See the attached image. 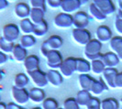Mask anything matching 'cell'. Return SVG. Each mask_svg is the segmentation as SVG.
<instances>
[{
    "mask_svg": "<svg viewBox=\"0 0 122 109\" xmlns=\"http://www.w3.org/2000/svg\"><path fill=\"white\" fill-rule=\"evenodd\" d=\"M101 50H102V42H100L97 39L91 40L85 46V55L90 61L100 59L102 56Z\"/></svg>",
    "mask_w": 122,
    "mask_h": 109,
    "instance_id": "cell-1",
    "label": "cell"
},
{
    "mask_svg": "<svg viewBox=\"0 0 122 109\" xmlns=\"http://www.w3.org/2000/svg\"><path fill=\"white\" fill-rule=\"evenodd\" d=\"M62 44H63V40L61 37H60L59 35H52L41 44V51L43 56H46V54L50 50H58L62 46Z\"/></svg>",
    "mask_w": 122,
    "mask_h": 109,
    "instance_id": "cell-2",
    "label": "cell"
},
{
    "mask_svg": "<svg viewBox=\"0 0 122 109\" xmlns=\"http://www.w3.org/2000/svg\"><path fill=\"white\" fill-rule=\"evenodd\" d=\"M45 57L47 58V65L49 68L52 69V70L60 69L63 60H62L61 53L58 50H50Z\"/></svg>",
    "mask_w": 122,
    "mask_h": 109,
    "instance_id": "cell-3",
    "label": "cell"
},
{
    "mask_svg": "<svg viewBox=\"0 0 122 109\" xmlns=\"http://www.w3.org/2000/svg\"><path fill=\"white\" fill-rule=\"evenodd\" d=\"M11 94L15 103L19 105L27 104L30 100V93L26 88H18L13 86L11 89Z\"/></svg>",
    "mask_w": 122,
    "mask_h": 109,
    "instance_id": "cell-4",
    "label": "cell"
},
{
    "mask_svg": "<svg viewBox=\"0 0 122 109\" xmlns=\"http://www.w3.org/2000/svg\"><path fill=\"white\" fill-rule=\"evenodd\" d=\"M20 34L19 27L16 24L9 23L4 26L3 28V38L7 41L14 42L16 40H18Z\"/></svg>",
    "mask_w": 122,
    "mask_h": 109,
    "instance_id": "cell-5",
    "label": "cell"
},
{
    "mask_svg": "<svg viewBox=\"0 0 122 109\" xmlns=\"http://www.w3.org/2000/svg\"><path fill=\"white\" fill-rule=\"evenodd\" d=\"M72 36H73L74 41H76L80 45H84V46H86L92 40L91 33L86 29H74L72 33Z\"/></svg>",
    "mask_w": 122,
    "mask_h": 109,
    "instance_id": "cell-6",
    "label": "cell"
},
{
    "mask_svg": "<svg viewBox=\"0 0 122 109\" xmlns=\"http://www.w3.org/2000/svg\"><path fill=\"white\" fill-rule=\"evenodd\" d=\"M28 74L32 80L33 84L36 85V87L43 88L49 84L48 79H47V74H46V73L42 72L41 69H38L36 71L28 73Z\"/></svg>",
    "mask_w": 122,
    "mask_h": 109,
    "instance_id": "cell-7",
    "label": "cell"
},
{
    "mask_svg": "<svg viewBox=\"0 0 122 109\" xmlns=\"http://www.w3.org/2000/svg\"><path fill=\"white\" fill-rule=\"evenodd\" d=\"M61 75L65 77H71L74 72H76V58L69 57L62 61L61 67Z\"/></svg>",
    "mask_w": 122,
    "mask_h": 109,
    "instance_id": "cell-8",
    "label": "cell"
},
{
    "mask_svg": "<svg viewBox=\"0 0 122 109\" xmlns=\"http://www.w3.org/2000/svg\"><path fill=\"white\" fill-rule=\"evenodd\" d=\"M93 3L107 17L116 12V6L112 0H94Z\"/></svg>",
    "mask_w": 122,
    "mask_h": 109,
    "instance_id": "cell-9",
    "label": "cell"
},
{
    "mask_svg": "<svg viewBox=\"0 0 122 109\" xmlns=\"http://www.w3.org/2000/svg\"><path fill=\"white\" fill-rule=\"evenodd\" d=\"M54 24L61 29H68L73 25V16L68 13H60L54 18Z\"/></svg>",
    "mask_w": 122,
    "mask_h": 109,
    "instance_id": "cell-10",
    "label": "cell"
},
{
    "mask_svg": "<svg viewBox=\"0 0 122 109\" xmlns=\"http://www.w3.org/2000/svg\"><path fill=\"white\" fill-rule=\"evenodd\" d=\"M90 18L85 11H77L73 15V26L75 29H86L89 24Z\"/></svg>",
    "mask_w": 122,
    "mask_h": 109,
    "instance_id": "cell-11",
    "label": "cell"
},
{
    "mask_svg": "<svg viewBox=\"0 0 122 109\" xmlns=\"http://www.w3.org/2000/svg\"><path fill=\"white\" fill-rule=\"evenodd\" d=\"M117 73L118 72L116 68H106L105 69L104 73H102L103 75L102 79L104 80V82L107 85L108 88H116L115 80H116V76Z\"/></svg>",
    "mask_w": 122,
    "mask_h": 109,
    "instance_id": "cell-12",
    "label": "cell"
},
{
    "mask_svg": "<svg viewBox=\"0 0 122 109\" xmlns=\"http://www.w3.org/2000/svg\"><path fill=\"white\" fill-rule=\"evenodd\" d=\"M96 36H97V40H98L100 42L102 43L108 42V41H110V40L113 38L111 30L107 26H105V25H101L97 29Z\"/></svg>",
    "mask_w": 122,
    "mask_h": 109,
    "instance_id": "cell-13",
    "label": "cell"
},
{
    "mask_svg": "<svg viewBox=\"0 0 122 109\" xmlns=\"http://www.w3.org/2000/svg\"><path fill=\"white\" fill-rule=\"evenodd\" d=\"M100 60L103 61L106 68H116V66H117V64L120 61L118 57L112 51L106 52L104 54L102 53Z\"/></svg>",
    "mask_w": 122,
    "mask_h": 109,
    "instance_id": "cell-14",
    "label": "cell"
},
{
    "mask_svg": "<svg viewBox=\"0 0 122 109\" xmlns=\"http://www.w3.org/2000/svg\"><path fill=\"white\" fill-rule=\"evenodd\" d=\"M82 6L79 0H62L61 7L64 13L71 14L73 12H77Z\"/></svg>",
    "mask_w": 122,
    "mask_h": 109,
    "instance_id": "cell-15",
    "label": "cell"
},
{
    "mask_svg": "<svg viewBox=\"0 0 122 109\" xmlns=\"http://www.w3.org/2000/svg\"><path fill=\"white\" fill-rule=\"evenodd\" d=\"M109 46L111 51L114 52L118 57L119 61H122V37H113L109 41Z\"/></svg>",
    "mask_w": 122,
    "mask_h": 109,
    "instance_id": "cell-16",
    "label": "cell"
},
{
    "mask_svg": "<svg viewBox=\"0 0 122 109\" xmlns=\"http://www.w3.org/2000/svg\"><path fill=\"white\" fill-rule=\"evenodd\" d=\"M46 74H47L48 83L55 86V87L60 86L63 82V77H62L61 73L60 72H58L57 70L50 69L49 71L46 73Z\"/></svg>",
    "mask_w": 122,
    "mask_h": 109,
    "instance_id": "cell-17",
    "label": "cell"
},
{
    "mask_svg": "<svg viewBox=\"0 0 122 109\" xmlns=\"http://www.w3.org/2000/svg\"><path fill=\"white\" fill-rule=\"evenodd\" d=\"M25 69L27 70L28 73H30L33 71H36L40 69V59L35 54L28 55V57L24 61Z\"/></svg>",
    "mask_w": 122,
    "mask_h": 109,
    "instance_id": "cell-18",
    "label": "cell"
},
{
    "mask_svg": "<svg viewBox=\"0 0 122 109\" xmlns=\"http://www.w3.org/2000/svg\"><path fill=\"white\" fill-rule=\"evenodd\" d=\"M31 8L27 3L21 2L18 3L15 6V14L16 16L19 18L20 19H24V18H29L30 15Z\"/></svg>",
    "mask_w": 122,
    "mask_h": 109,
    "instance_id": "cell-19",
    "label": "cell"
},
{
    "mask_svg": "<svg viewBox=\"0 0 122 109\" xmlns=\"http://www.w3.org/2000/svg\"><path fill=\"white\" fill-rule=\"evenodd\" d=\"M107 89H108L107 85L106 84V83L102 79V77H100L98 80H97V79L94 80L91 88H90V93H92L94 95L97 96V95H100L103 92L107 91Z\"/></svg>",
    "mask_w": 122,
    "mask_h": 109,
    "instance_id": "cell-20",
    "label": "cell"
},
{
    "mask_svg": "<svg viewBox=\"0 0 122 109\" xmlns=\"http://www.w3.org/2000/svg\"><path fill=\"white\" fill-rule=\"evenodd\" d=\"M29 93H30V100L36 104H41L46 98L45 92L43 91L42 88L33 87L29 91Z\"/></svg>",
    "mask_w": 122,
    "mask_h": 109,
    "instance_id": "cell-21",
    "label": "cell"
},
{
    "mask_svg": "<svg viewBox=\"0 0 122 109\" xmlns=\"http://www.w3.org/2000/svg\"><path fill=\"white\" fill-rule=\"evenodd\" d=\"M11 53H12L13 59L18 62H21V61L24 62L25 59L28 57L27 49L23 48L20 44H16L14 46V49H13Z\"/></svg>",
    "mask_w": 122,
    "mask_h": 109,
    "instance_id": "cell-22",
    "label": "cell"
},
{
    "mask_svg": "<svg viewBox=\"0 0 122 109\" xmlns=\"http://www.w3.org/2000/svg\"><path fill=\"white\" fill-rule=\"evenodd\" d=\"M94 80H95V78H93L88 73L80 74L79 77H78L79 86L81 87L82 90H86V91L90 92V88H91Z\"/></svg>",
    "mask_w": 122,
    "mask_h": 109,
    "instance_id": "cell-23",
    "label": "cell"
},
{
    "mask_svg": "<svg viewBox=\"0 0 122 109\" xmlns=\"http://www.w3.org/2000/svg\"><path fill=\"white\" fill-rule=\"evenodd\" d=\"M91 71V62L83 59V58H76V72L80 74L88 73Z\"/></svg>",
    "mask_w": 122,
    "mask_h": 109,
    "instance_id": "cell-24",
    "label": "cell"
},
{
    "mask_svg": "<svg viewBox=\"0 0 122 109\" xmlns=\"http://www.w3.org/2000/svg\"><path fill=\"white\" fill-rule=\"evenodd\" d=\"M30 83V77L23 73H19L16 74L14 78V86L18 88H25Z\"/></svg>",
    "mask_w": 122,
    "mask_h": 109,
    "instance_id": "cell-25",
    "label": "cell"
},
{
    "mask_svg": "<svg viewBox=\"0 0 122 109\" xmlns=\"http://www.w3.org/2000/svg\"><path fill=\"white\" fill-rule=\"evenodd\" d=\"M20 26H19V30H21L22 33H24L25 35H28V34H31L33 33L34 30V23L31 21L30 18H24V19H21L20 21Z\"/></svg>",
    "mask_w": 122,
    "mask_h": 109,
    "instance_id": "cell-26",
    "label": "cell"
},
{
    "mask_svg": "<svg viewBox=\"0 0 122 109\" xmlns=\"http://www.w3.org/2000/svg\"><path fill=\"white\" fill-rule=\"evenodd\" d=\"M92 94L89 91H86V90H81L77 93L76 94V101L79 105H86L88 104V102L90 101V99L92 98Z\"/></svg>",
    "mask_w": 122,
    "mask_h": 109,
    "instance_id": "cell-27",
    "label": "cell"
},
{
    "mask_svg": "<svg viewBox=\"0 0 122 109\" xmlns=\"http://www.w3.org/2000/svg\"><path fill=\"white\" fill-rule=\"evenodd\" d=\"M44 13L45 11L41 8H31L30 18L31 21L34 23V25L39 24L44 20Z\"/></svg>",
    "mask_w": 122,
    "mask_h": 109,
    "instance_id": "cell-28",
    "label": "cell"
},
{
    "mask_svg": "<svg viewBox=\"0 0 122 109\" xmlns=\"http://www.w3.org/2000/svg\"><path fill=\"white\" fill-rule=\"evenodd\" d=\"M101 109H119V102L114 97H108L101 101Z\"/></svg>",
    "mask_w": 122,
    "mask_h": 109,
    "instance_id": "cell-29",
    "label": "cell"
},
{
    "mask_svg": "<svg viewBox=\"0 0 122 109\" xmlns=\"http://www.w3.org/2000/svg\"><path fill=\"white\" fill-rule=\"evenodd\" d=\"M37 40L36 38L33 36V35H30V34H28V35H23L20 39V45L25 49H29L33 47L35 44H36Z\"/></svg>",
    "mask_w": 122,
    "mask_h": 109,
    "instance_id": "cell-30",
    "label": "cell"
},
{
    "mask_svg": "<svg viewBox=\"0 0 122 109\" xmlns=\"http://www.w3.org/2000/svg\"><path fill=\"white\" fill-rule=\"evenodd\" d=\"M49 30V27H48V23L43 20L42 22L36 24L34 26V30H33V34L36 37H42L44 36Z\"/></svg>",
    "mask_w": 122,
    "mask_h": 109,
    "instance_id": "cell-31",
    "label": "cell"
},
{
    "mask_svg": "<svg viewBox=\"0 0 122 109\" xmlns=\"http://www.w3.org/2000/svg\"><path fill=\"white\" fill-rule=\"evenodd\" d=\"M105 69H106V66L100 59L91 61V71L95 74H97V75L102 74L104 73Z\"/></svg>",
    "mask_w": 122,
    "mask_h": 109,
    "instance_id": "cell-32",
    "label": "cell"
},
{
    "mask_svg": "<svg viewBox=\"0 0 122 109\" xmlns=\"http://www.w3.org/2000/svg\"><path fill=\"white\" fill-rule=\"evenodd\" d=\"M89 11H90V14H91L92 17L95 19L98 20V21H103L107 18V16H105L104 14L96 6V5L94 3H92L91 5L89 6Z\"/></svg>",
    "mask_w": 122,
    "mask_h": 109,
    "instance_id": "cell-33",
    "label": "cell"
},
{
    "mask_svg": "<svg viewBox=\"0 0 122 109\" xmlns=\"http://www.w3.org/2000/svg\"><path fill=\"white\" fill-rule=\"evenodd\" d=\"M15 44L14 42H10L5 40L3 37H0V50L3 51L4 53H10L12 52Z\"/></svg>",
    "mask_w": 122,
    "mask_h": 109,
    "instance_id": "cell-34",
    "label": "cell"
},
{
    "mask_svg": "<svg viewBox=\"0 0 122 109\" xmlns=\"http://www.w3.org/2000/svg\"><path fill=\"white\" fill-rule=\"evenodd\" d=\"M41 108L42 109H58L59 104L52 97L45 98V100L41 103Z\"/></svg>",
    "mask_w": 122,
    "mask_h": 109,
    "instance_id": "cell-35",
    "label": "cell"
},
{
    "mask_svg": "<svg viewBox=\"0 0 122 109\" xmlns=\"http://www.w3.org/2000/svg\"><path fill=\"white\" fill-rule=\"evenodd\" d=\"M63 109H80V105L73 97H68L63 102Z\"/></svg>",
    "mask_w": 122,
    "mask_h": 109,
    "instance_id": "cell-36",
    "label": "cell"
},
{
    "mask_svg": "<svg viewBox=\"0 0 122 109\" xmlns=\"http://www.w3.org/2000/svg\"><path fill=\"white\" fill-rule=\"evenodd\" d=\"M86 107L87 109H101V101L97 97H92L86 104Z\"/></svg>",
    "mask_w": 122,
    "mask_h": 109,
    "instance_id": "cell-37",
    "label": "cell"
},
{
    "mask_svg": "<svg viewBox=\"0 0 122 109\" xmlns=\"http://www.w3.org/2000/svg\"><path fill=\"white\" fill-rule=\"evenodd\" d=\"M32 8H41L46 10V0H30Z\"/></svg>",
    "mask_w": 122,
    "mask_h": 109,
    "instance_id": "cell-38",
    "label": "cell"
},
{
    "mask_svg": "<svg viewBox=\"0 0 122 109\" xmlns=\"http://www.w3.org/2000/svg\"><path fill=\"white\" fill-rule=\"evenodd\" d=\"M46 1L49 6H51V8H58V7H61L62 0H46Z\"/></svg>",
    "mask_w": 122,
    "mask_h": 109,
    "instance_id": "cell-39",
    "label": "cell"
},
{
    "mask_svg": "<svg viewBox=\"0 0 122 109\" xmlns=\"http://www.w3.org/2000/svg\"><path fill=\"white\" fill-rule=\"evenodd\" d=\"M115 29H116L117 33H119V34L122 35V19L116 18V20H115Z\"/></svg>",
    "mask_w": 122,
    "mask_h": 109,
    "instance_id": "cell-40",
    "label": "cell"
},
{
    "mask_svg": "<svg viewBox=\"0 0 122 109\" xmlns=\"http://www.w3.org/2000/svg\"><path fill=\"white\" fill-rule=\"evenodd\" d=\"M115 85H116V88H122V72H119L117 74Z\"/></svg>",
    "mask_w": 122,
    "mask_h": 109,
    "instance_id": "cell-41",
    "label": "cell"
},
{
    "mask_svg": "<svg viewBox=\"0 0 122 109\" xmlns=\"http://www.w3.org/2000/svg\"><path fill=\"white\" fill-rule=\"evenodd\" d=\"M6 61H7V55L0 50V65L5 64Z\"/></svg>",
    "mask_w": 122,
    "mask_h": 109,
    "instance_id": "cell-42",
    "label": "cell"
},
{
    "mask_svg": "<svg viewBox=\"0 0 122 109\" xmlns=\"http://www.w3.org/2000/svg\"><path fill=\"white\" fill-rule=\"evenodd\" d=\"M20 108H21V105L14 103V102L8 103L6 104V109H20Z\"/></svg>",
    "mask_w": 122,
    "mask_h": 109,
    "instance_id": "cell-43",
    "label": "cell"
},
{
    "mask_svg": "<svg viewBox=\"0 0 122 109\" xmlns=\"http://www.w3.org/2000/svg\"><path fill=\"white\" fill-rule=\"evenodd\" d=\"M8 6V1L7 0H0V11L4 10Z\"/></svg>",
    "mask_w": 122,
    "mask_h": 109,
    "instance_id": "cell-44",
    "label": "cell"
},
{
    "mask_svg": "<svg viewBox=\"0 0 122 109\" xmlns=\"http://www.w3.org/2000/svg\"><path fill=\"white\" fill-rule=\"evenodd\" d=\"M117 18H120V19H122V10H117Z\"/></svg>",
    "mask_w": 122,
    "mask_h": 109,
    "instance_id": "cell-45",
    "label": "cell"
},
{
    "mask_svg": "<svg viewBox=\"0 0 122 109\" xmlns=\"http://www.w3.org/2000/svg\"><path fill=\"white\" fill-rule=\"evenodd\" d=\"M117 6H118V9L122 10V0H117Z\"/></svg>",
    "mask_w": 122,
    "mask_h": 109,
    "instance_id": "cell-46",
    "label": "cell"
},
{
    "mask_svg": "<svg viewBox=\"0 0 122 109\" xmlns=\"http://www.w3.org/2000/svg\"><path fill=\"white\" fill-rule=\"evenodd\" d=\"M0 109H6V104L3 102H0Z\"/></svg>",
    "mask_w": 122,
    "mask_h": 109,
    "instance_id": "cell-47",
    "label": "cell"
},
{
    "mask_svg": "<svg viewBox=\"0 0 122 109\" xmlns=\"http://www.w3.org/2000/svg\"><path fill=\"white\" fill-rule=\"evenodd\" d=\"M79 1L81 2L82 6H83V5H86V4L87 3V2H88V1H89V0H79Z\"/></svg>",
    "mask_w": 122,
    "mask_h": 109,
    "instance_id": "cell-48",
    "label": "cell"
},
{
    "mask_svg": "<svg viewBox=\"0 0 122 109\" xmlns=\"http://www.w3.org/2000/svg\"><path fill=\"white\" fill-rule=\"evenodd\" d=\"M3 77H4V73H3V72L0 70V83H1V81H2Z\"/></svg>",
    "mask_w": 122,
    "mask_h": 109,
    "instance_id": "cell-49",
    "label": "cell"
},
{
    "mask_svg": "<svg viewBox=\"0 0 122 109\" xmlns=\"http://www.w3.org/2000/svg\"><path fill=\"white\" fill-rule=\"evenodd\" d=\"M119 109H122V98L119 101Z\"/></svg>",
    "mask_w": 122,
    "mask_h": 109,
    "instance_id": "cell-50",
    "label": "cell"
},
{
    "mask_svg": "<svg viewBox=\"0 0 122 109\" xmlns=\"http://www.w3.org/2000/svg\"><path fill=\"white\" fill-rule=\"evenodd\" d=\"M31 109H42V108L40 107V106H36V107H33V108H31Z\"/></svg>",
    "mask_w": 122,
    "mask_h": 109,
    "instance_id": "cell-51",
    "label": "cell"
},
{
    "mask_svg": "<svg viewBox=\"0 0 122 109\" xmlns=\"http://www.w3.org/2000/svg\"><path fill=\"white\" fill-rule=\"evenodd\" d=\"M20 109H26V108H24V107H22V106H21V108Z\"/></svg>",
    "mask_w": 122,
    "mask_h": 109,
    "instance_id": "cell-52",
    "label": "cell"
},
{
    "mask_svg": "<svg viewBox=\"0 0 122 109\" xmlns=\"http://www.w3.org/2000/svg\"><path fill=\"white\" fill-rule=\"evenodd\" d=\"M7 1H8V0H7ZM9 1H14V0H9Z\"/></svg>",
    "mask_w": 122,
    "mask_h": 109,
    "instance_id": "cell-53",
    "label": "cell"
},
{
    "mask_svg": "<svg viewBox=\"0 0 122 109\" xmlns=\"http://www.w3.org/2000/svg\"><path fill=\"white\" fill-rule=\"evenodd\" d=\"M58 109H63V108H60V107H59V108H58Z\"/></svg>",
    "mask_w": 122,
    "mask_h": 109,
    "instance_id": "cell-54",
    "label": "cell"
}]
</instances>
